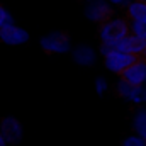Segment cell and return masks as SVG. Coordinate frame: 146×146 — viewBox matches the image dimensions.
I'll return each instance as SVG.
<instances>
[{
	"instance_id": "6da1fadb",
	"label": "cell",
	"mask_w": 146,
	"mask_h": 146,
	"mask_svg": "<svg viewBox=\"0 0 146 146\" xmlns=\"http://www.w3.org/2000/svg\"><path fill=\"white\" fill-rule=\"evenodd\" d=\"M127 34H129V19L127 17L109 19L107 22L100 24V39L107 46H114Z\"/></svg>"
},
{
	"instance_id": "7a4b0ae2",
	"label": "cell",
	"mask_w": 146,
	"mask_h": 146,
	"mask_svg": "<svg viewBox=\"0 0 146 146\" xmlns=\"http://www.w3.org/2000/svg\"><path fill=\"white\" fill-rule=\"evenodd\" d=\"M104 56H106V66L114 73H122L127 66H131L139 58V56H134V54H129V53H122V51H117V49H110Z\"/></svg>"
},
{
	"instance_id": "3957f363",
	"label": "cell",
	"mask_w": 146,
	"mask_h": 146,
	"mask_svg": "<svg viewBox=\"0 0 146 146\" xmlns=\"http://www.w3.org/2000/svg\"><path fill=\"white\" fill-rule=\"evenodd\" d=\"M121 80L136 85V87H143L146 82V60L143 56H139L131 66H127L124 72L121 73Z\"/></svg>"
},
{
	"instance_id": "277c9868",
	"label": "cell",
	"mask_w": 146,
	"mask_h": 146,
	"mask_svg": "<svg viewBox=\"0 0 146 146\" xmlns=\"http://www.w3.org/2000/svg\"><path fill=\"white\" fill-rule=\"evenodd\" d=\"M41 48L46 53H66L70 51V37L65 33H51L41 39Z\"/></svg>"
},
{
	"instance_id": "5b68a950",
	"label": "cell",
	"mask_w": 146,
	"mask_h": 146,
	"mask_svg": "<svg viewBox=\"0 0 146 146\" xmlns=\"http://www.w3.org/2000/svg\"><path fill=\"white\" fill-rule=\"evenodd\" d=\"M0 134L5 139V143L15 145L22 138V126L15 117H5L0 122Z\"/></svg>"
},
{
	"instance_id": "8992f818",
	"label": "cell",
	"mask_w": 146,
	"mask_h": 146,
	"mask_svg": "<svg viewBox=\"0 0 146 146\" xmlns=\"http://www.w3.org/2000/svg\"><path fill=\"white\" fill-rule=\"evenodd\" d=\"M85 14H87V17L90 21H94V22H97L100 26V24H104V22L109 21L110 15L114 12H112V9L107 5V2H104V0H94L85 9Z\"/></svg>"
},
{
	"instance_id": "52a82bcc",
	"label": "cell",
	"mask_w": 146,
	"mask_h": 146,
	"mask_svg": "<svg viewBox=\"0 0 146 146\" xmlns=\"http://www.w3.org/2000/svg\"><path fill=\"white\" fill-rule=\"evenodd\" d=\"M114 49L117 51H122V53H129V54H134V56H141L143 51L146 49V41L141 37L134 36V34H127L126 37H122L119 42H115L112 46Z\"/></svg>"
},
{
	"instance_id": "ba28073f",
	"label": "cell",
	"mask_w": 146,
	"mask_h": 146,
	"mask_svg": "<svg viewBox=\"0 0 146 146\" xmlns=\"http://www.w3.org/2000/svg\"><path fill=\"white\" fill-rule=\"evenodd\" d=\"M0 39H2L5 44L15 46V44H24V42L29 39V34H27L24 29L14 26L12 22H9V24H3V26L0 27Z\"/></svg>"
},
{
	"instance_id": "9c48e42d",
	"label": "cell",
	"mask_w": 146,
	"mask_h": 146,
	"mask_svg": "<svg viewBox=\"0 0 146 146\" xmlns=\"http://www.w3.org/2000/svg\"><path fill=\"white\" fill-rule=\"evenodd\" d=\"M117 92L121 94V97L134 102V104H141L145 100V88L143 87H136V85H131L124 80H121L117 83Z\"/></svg>"
},
{
	"instance_id": "30bf717a",
	"label": "cell",
	"mask_w": 146,
	"mask_h": 146,
	"mask_svg": "<svg viewBox=\"0 0 146 146\" xmlns=\"http://www.w3.org/2000/svg\"><path fill=\"white\" fill-rule=\"evenodd\" d=\"M73 60H75V63H78L82 66H90L95 61V53L90 46L82 44L73 49Z\"/></svg>"
},
{
	"instance_id": "8fae6325",
	"label": "cell",
	"mask_w": 146,
	"mask_h": 146,
	"mask_svg": "<svg viewBox=\"0 0 146 146\" xmlns=\"http://www.w3.org/2000/svg\"><path fill=\"white\" fill-rule=\"evenodd\" d=\"M127 19L133 22H146V2H131L127 7Z\"/></svg>"
},
{
	"instance_id": "7c38bea8",
	"label": "cell",
	"mask_w": 146,
	"mask_h": 146,
	"mask_svg": "<svg viewBox=\"0 0 146 146\" xmlns=\"http://www.w3.org/2000/svg\"><path fill=\"white\" fill-rule=\"evenodd\" d=\"M133 124H134V131H136V134L146 141V109H143V107L138 109V112L134 114V121H133Z\"/></svg>"
},
{
	"instance_id": "4fadbf2b",
	"label": "cell",
	"mask_w": 146,
	"mask_h": 146,
	"mask_svg": "<svg viewBox=\"0 0 146 146\" xmlns=\"http://www.w3.org/2000/svg\"><path fill=\"white\" fill-rule=\"evenodd\" d=\"M129 33H133L134 36L146 41V22H133V21H129Z\"/></svg>"
},
{
	"instance_id": "5bb4252c",
	"label": "cell",
	"mask_w": 146,
	"mask_h": 146,
	"mask_svg": "<svg viewBox=\"0 0 146 146\" xmlns=\"http://www.w3.org/2000/svg\"><path fill=\"white\" fill-rule=\"evenodd\" d=\"M122 146H146V141L136 134V136H129V138H126L124 143H122Z\"/></svg>"
},
{
	"instance_id": "9a60e30c",
	"label": "cell",
	"mask_w": 146,
	"mask_h": 146,
	"mask_svg": "<svg viewBox=\"0 0 146 146\" xmlns=\"http://www.w3.org/2000/svg\"><path fill=\"white\" fill-rule=\"evenodd\" d=\"M95 90H97L99 95H102V94L107 90V82H106V78H102V76L97 78V82H95Z\"/></svg>"
},
{
	"instance_id": "2e32d148",
	"label": "cell",
	"mask_w": 146,
	"mask_h": 146,
	"mask_svg": "<svg viewBox=\"0 0 146 146\" xmlns=\"http://www.w3.org/2000/svg\"><path fill=\"white\" fill-rule=\"evenodd\" d=\"M9 22H12V19H10V15H9V12L0 5V27L3 26V24H9Z\"/></svg>"
},
{
	"instance_id": "e0dca14e",
	"label": "cell",
	"mask_w": 146,
	"mask_h": 146,
	"mask_svg": "<svg viewBox=\"0 0 146 146\" xmlns=\"http://www.w3.org/2000/svg\"><path fill=\"white\" fill-rule=\"evenodd\" d=\"M109 2H112V3H124L126 0H109Z\"/></svg>"
},
{
	"instance_id": "ac0fdd59",
	"label": "cell",
	"mask_w": 146,
	"mask_h": 146,
	"mask_svg": "<svg viewBox=\"0 0 146 146\" xmlns=\"http://www.w3.org/2000/svg\"><path fill=\"white\" fill-rule=\"evenodd\" d=\"M5 145H7V143H5V139L2 138V134H0V146H5Z\"/></svg>"
},
{
	"instance_id": "d6986e66",
	"label": "cell",
	"mask_w": 146,
	"mask_h": 146,
	"mask_svg": "<svg viewBox=\"0 0 146 146\" xmlns=\"http://www.w3.org/2000/svg\"><path fill=\"white\" fill-rule=\"evenodd\" d=\"M136 2H146V0H136Z\"/></svg>"
},
{
	"instance_id": "ffe728a7",
	"label": "cell",
	"mask_w": 146,
	"mask_h": 146,
	"mask_svg": "<svg viewBox=\"0 0 146 146\" xmlns=\"http://www.w3.org/2000/svg\"><path fill=\"white\" fill-rule=\"evenodd\" d=\"M87 2H90V0H87Z\"/></svg>"
}]
</instances>
